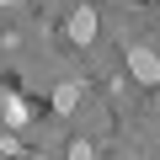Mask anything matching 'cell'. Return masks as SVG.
<instances>
[{
	"mask_svg": "<svg viewBox=\"0 0 160 160\" xmlns=\"http://www.w3.org/2000/svg\"><path fill=\"white\" fill-rule=\"evenodd\" d=\"M69 43H80V48L96 43V11H91V6H75V11H69Z\"/></svg>",
	"mask_w": 160,
	"mask_h": 160,
	"instance_id": "7a4b0ae2",
	"label": "cell"
},
{
	"mask_svg": "<svg viewBox=\"0 0 160 160\" xmlns=\"http://www.w3.org/2000/svg\"><path fill=\"white\" fill-rule=\"evenodd\" d=\"M128 75L139 80V86H160V53L149 43H133L128 48Z\"/></svg>",
	"mask_w": 160,
	"mask_h": 160,
	"instance_id": "6da1fadb",
	"label": "cell"
},
{
	"mask_svg": "<svg viewBox=\"0 0 160 160\" xmlns=\"http://www.w3.org/2000/svg\"><path fill=\"white\" fill-rule=\"evenodd\" d=\"M69 160H96V149H91L86 139H75V144H69Z\"/></svg>",
	"mask_w": 160,
	"mask_h": 160,
	"instance_id": "277c9868",
	"label": "cell"
},
{
	"mask_svg": "<svg viewBox=\"0 0 160 160\" xmlns=\"http://www.w3.org/2000/svg\"><path fill=\"white\" fill-rule=\"evenodd\" d=\"M80 102V86H53V112H75Z\"/></svg>",
	"mask_w": 160,
	"mask_h": 160,
	"instance_id": "3957f363",
	"label": "cell"
},
{
	"mask_svg": "<svg viewBox=\"0 0 160 160\" xmlns=\"http://www.w3.org/2000/svg\"><path fill=\"white\" fill-rule=\"evenodd\" d=\"M0 6H22V0H0Z\"/></svg>",
	"mask_w": 160,
	"mask_h": 160,
	"instance_id": "5b68a950",
	"label": "cell"
}]
</instances>
